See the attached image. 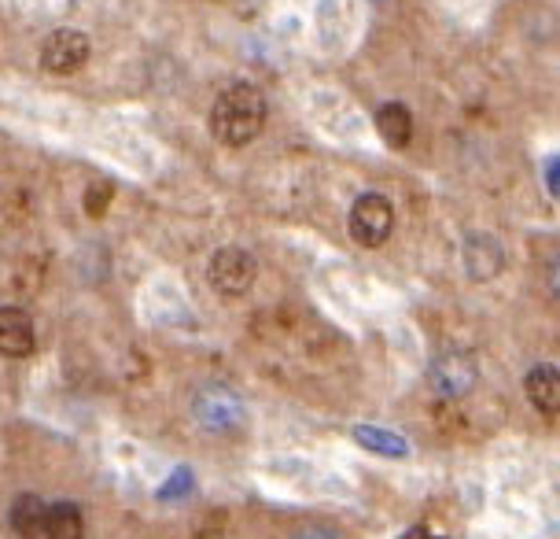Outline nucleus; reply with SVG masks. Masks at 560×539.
Listing matches in <instances>:
<instances>
[{
    "label": "nucleus",
    "instance_id": "f257e3e1",
    "mask_svg": "<svg viewBox=\"0 0 560 539\" xmlns=\"http://www.w3.org/2000/svg\"><path fill=\"white\" fill-rule=\"evenodd\" d=\"M266 126V100L255 85H233L214 100L210 112V129L225 148H244L252 145Z\"/></svg>",
    "mask_w": 560,
    "mask_h": 539
},
{
    "label": "nucleus",
    "instance_id": "f03ea898",
    "mask_svg": "<svg viewBox=\"0 0 560 539\" xmlns=\"http://www.w3.org/2000/svg\"><path fill=\"white\" fill-rule=\"evenodd\" d=\"M395 229V207L387 196L380 193H365L358 196V204L350 207V237L365 248H380L392 237Z\"/></svg>",
    "mask_w": 560,
    "mask_h": 539
},
{
    "label": "nucleus",
    "instance_id": "7ed1b4c3",
    "mask_svg": "<svg viewBox=\"0 0 560 539\" xmlns=\"http://www.w3.org/2000/svg\"><path fill=\"white\" fill-rule=\"evenodd\" d=\"M255 259L244 248H222L210 259V285L222 296H244L255 282Z\"/></svg>",
    "mask_w": 560,
    "mask_h": 539
},
{
    "label": "nucleus",
    "instance_id": "20e7f679",
    "mask_svg": "<svg viewBox=\"0 0 560 539\" xmlns=\"http://www.w3.org/2000/svg\"><path fill=\"white\" fill-rule=\"evenodd\" d=\"M89 64V37L78 30H56L42 48V67L48 74H74Z\"/></svg>",
    "mask_w": 560,
    "mask_h": 539
},
{
    "label": "nucleus",
    "instance_id": "39448f33",
    "mask_svg": "<svg viewBox=\"0 0 560 539\" xmlns=\"http://www.w3.org/2000/svg\"><path fill=\"white\" fill-rule=\"evenodd\" d=\"M428 374H432L435 392H443V395H465V392H472V385H476V363L462 352L435 355Z\"/></svg>",
    "mask_w": 560,
    "mask_h": 539
},
{
    "label": "nucleus",
    "instance_id": "423d86ee",
    "mask_svg": "<svg viewBox=\"0 0 560 539\" xmlns=\"http://www.w3.org/2000/svg\"><path fill=\"white\" fill-rule=\"evenodd\" d=\"M34 352V322L19 307H0V355L26 358Z\"/></svg>",
    "mask_w": 560,
    "mask_h": 539
},
{
    "label": "nucleus",
    "instance_id": "0eeeda50",
    "mask_svg": "<svg viewBox=\"0 0 560 539\" xmlns=\"http://www.w3.org/2000/svg\"><path fill=\"white\" fill-rule=\"evenodd\" d=\"M502 263H505V255H502V244H498L494 237H483V233L468 237L465 266H468V274H472L476 282H487V277L502 274Z\"/></svg>",
    "mask_w": 560,
    "mask_h": 539
},
{
    "label": "nucleus",
    "instance_id": "6e6552de",
    "mask_svg": "<svg viewBox=\"0 0 560 539\" xmlns=\"http://www.w3.org/2000/svg\"><path fill=\"white\" fill-rule=\"evenodd\" d=\"M524 388H527V399H532L546 417H553L560 411V377L549 363H538L532 374L524 377Z\"/></svg>",
    "mask_w": 560,
    "mask_h": 539
},
{
    "label": "nucleus",
    "instance_id": "1a4fd4ad",
    "mask_svg": "<svg viewBox=\"0 0 560 539\" xmlns=\"http://www.w3.org/2000/svg\"><path fill=\"white\" fill-rule=\"evenodd\" d=\"M196 414H199V422L210 428H229L240 417V403L229 392H222V388H207V392L196 399Z\"/></svg>",
    "mask_w": 560,
    "mask_h": 539
},
{
    "label": "nucleus",
    "instance_id": "9d476101",
    "mask_svg": "<svg viewBox=\"0 0 560 539\" xmlns=\"http://www.w3.org/2000/svg\"><path fill=\"white\" fill-rule=\"evenodd\" d=\"M376 134L384 137L392 148H406L409 145V137H413V115L406 112L402 104H384L376 112Z\"/></svg>",
    "mask_w": 560,
    "mask_h": 539
},
{
    "label": "nucleus",
    "instance_id": "9b49d317",
    "mask_svg": "<svg viewBox=\"0 0 560 539\" xmlns=\"http://www.w3.org/2000/svg\"><path fill=\"white\" fill-rule=\"evenodd\" d=\"M45 511L48 506L42 503L37 495H19L12 503V514H8V521L23 539H37L45 532Z\"/></svg>",
    "mask_w": 560,
    "mask_h": 539
},
{
    "label": "nucleus",
    "instance_id": "f8f14e48",
    "mask_svg": "<svg viewBox=\"0 0 560 539\" xmlns=\"http://www.w3.org/2000/svg\"><path fill=\"white\" fill-rule=\"evenodd\" d=\"M85 525L74 503H56L45 511V539H82Z\"/></svg>",
    "mask_w": 560,
    "mask_h": 539
},
{
    "label": "nucleus",
    "instance_id": "ddd939ff",
    "mask_svg": "<svg viewBox=\"0 0 560 539\" xmlns=\"http://www.w3.org/2000/svg\"><path fill=\"white\" fill-rule=\"evenodd\" d=\"M107 199H112V185H107V182L93 185V193L85 196V211H89V215H104Z\"/></svg>",
    "mask_w": 560,
    "mask_h": 539
},
{
    "label": "nucleus",
    "instance_id": "4468645a",
    "mask_svg": "<svg viewBox=\"0 0 560 539\" xmlns=\"http://www.w3.org/2000/svg\"><path fill=\"white\" fill-rule=\"evenodd\" d=\"M549 193L557 196V159H549Z\"/></svg>",
    "mask_w": 560,
    "mask_h": 539
},
{
    "label": "nucleus",
    "instance_id": "2eb2a0df",
    "mask_svg": "<svg viewBox=\"0 0 560 539\" xmlns=\"http://www.w3.org/2000/svg\"><path fill=\"white\" fill-rule=\"evenodd\" d=\"M402 539H428V532H424V528L417 525V528H409V532H406Z\"/></svg>",
    "mask_w": 560,
    "mask_h": 539
},
{
    "label": "nucleus",
    "instance_id": "dca6fc26",
    "mask_svg": "<svg viewBox=\"0 0 560 539\" xmlns=\"http://www.w3.org/2000/svg\"><path fill=\"white\" fill-rule=\"evenodd\" d=\"M299 539H332V536H328V532H303Z\"/></svg>",
    "mask_w": 560,
    "mask_h": 539
},
{
    "label": "nucleus",
    "instance_id": "f3484780",
    "mask_svg": "<svg viewBox=\"0 0 560 539\" xmlns=\"http://www.w3.org/2000/svg\"><path fill=\"white\" fill-rule=\"evenodd\" d=\"M428 539H443V536H428Z\"/></svg>",
    "mask_w": 560,
    "mask_h": 539
}]
</instances>
